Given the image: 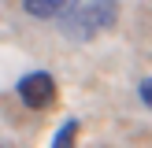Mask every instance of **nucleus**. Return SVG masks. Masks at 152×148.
<instances>
[{
  "instance_id": "nucleus-1",
  "label": "nucleus",
  "mask_w": 152,
  "mask_h": 148,
  "mask_svg": "<svg viewBox=\"0 0 152 148\" xmlns=\"http://www.w3.org/2000/svg\"><path fill=\"white\" fill-rule=\"evenodd\" d=\"M115 22H119V0H89L67 15L63 33L71 41H93V37L108 33Z\"/></svg>"
},
{
  "instance_id": "nucleus-3",
  "label": "nucleus",
  "mask_w": 152,
  "mask_h": 148,
  "mask_svg": "<svg viewBox=\"0 0 152 148\" xmlns=\"http://www.w3.org/2000/svg\"><path fill=\"white\" fill-rule=\"evenodd\" d=\"M78 7V0H22V11L30 19H67Z\"/></svg>"
},
{
  "instance_id": "nucleus-2",
  "label": "nucleus",
  "mask_w": 152,
  "mask_h": 148,
  "mask_svg": "<svg viewBox=\"0 0 152 148\" xmlns=\"http://www.w3.org/2000/svg\"><path fill=\"white\" fill-rule=\"evenodd\" d=\"M19 100L26 104V107H34V111L52 107V104H56V78H52L48 70L26 74V78L19 81Z\"/></svg>"
},
{
  "instance_id": "nucleus-5",
  "label": "nucleus",
  "mask_w": 152,
  "mask_h": 148,
  "mask_svg": "<svg viewBox=\"0 0 152 148\" xmlns=\"http://www.w3.org/2000/svg\"><path fill=\"white\" fill-rule=\"evenodd\" d=\"M137 96H141V104H145V107H152V78H141Z\"/></svg>"
},
{
  "instance_id": "nucleus-4",
  "label": "nucleus",
  "mask_w": 152,
  "mask_h": 148,
  "mask_svg": "<svg viewBox=\"0 0 152 148\" xmlns=\"http://www.w3.org/2000/svg\"><path fill=\"white\" fill-rule=\"evenodd\" d=\"M78 118H67L63 126L56 130V141H52V148H74V141H78Z\"/></svg>"
}]
</instances>
